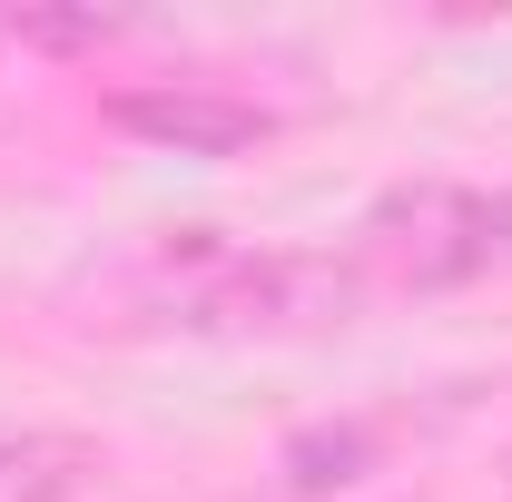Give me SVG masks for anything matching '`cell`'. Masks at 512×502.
<instances>
[{"instance_id": "obj_1", "label": "cell", "mask_w": 512, "mask_h": 502, "mask_svg": "<svg viewBox=\"0 0 512 502\" xmlns=\"http://www.w3.org/2000/svg\"><path fill=\"white\" fill-rule=\"evenodd\" d=\"M365 296L355 266L335 256H207L197 276H178V325L197 335H316V325H345Z\"/></svg>"}, {"instance_id": "obj_4", "label": "cell", "mask_w": 512, "mask_h": 502, "mask_svg": "<svg viewBox=\"0 0 512 502\" xmlns=\"http://www.w3.org/2000/svg\"><path fill=\"white\" fill-rule=\"evenodd\" d=\"M99 473L79 434H0V502H69Z\"/></svg>"}, {"instance_id": "obj_2", "label": "cell", "mask_w": 512, "mask_h": 502, "mask_svg": "<svg viewBox=\"0 0 512 502\" xmlns=\"http://www.w3.org/2000/svg\"><path fill=\"white\" fill-rule=\"evenodd\" d=\"M365 237H375L384 276H404V286H453V276H473V266L493 256L503 207H483V197H463V188H414V197H384Z\"/></svg>"}, {"instance_id": "obj_5", "label": "cell", "mask_w": 512, "mask_h": 502, "mask_svg": "<svg viewBox=\"0 0 512 502\" xmlns=\"http://www.w3.org/2000/svg\"><path fill=\"white\" fill-rule=\"evenodd\" d=\"M503 227H512V207H503Z\"/></svg>"}, {"instance_id": "obj_3", "label": "cell", "mask_w": 512, "mask_h": 502, "mask_svg": "<svg viewBox=\"0 0 512 502\" xmlns=\"http://www.w3.org/2000/svg\"><path fill=\"white\" fill-rule=\"evenodd\" d=\"M109 119H119L128 138H148V148H178V158H237V148H256V138L276 128L256 99L207 89V79H158V89H128V99H109Z\"/></svg>"}]
</instances>
